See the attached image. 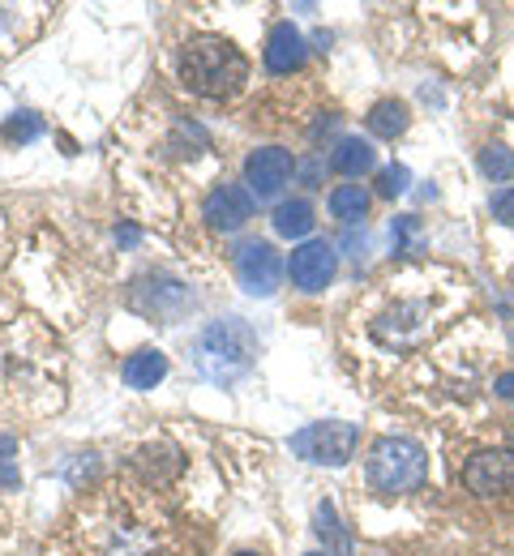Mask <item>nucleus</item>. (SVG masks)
<instances>
[{
  "instance_id": "nucleus-1",
  "label": "nucleus",
  "mask_w": 514,
  "mask_h": 556,
  "mask_svg": "<svg viewBox=\"0 0 514 556\" xmlns=\"http://www.w3.org/2000/svg\"><path fill=\"white\" fill-rule=\"evenodd\" d=\"M180 77L202 99H231L249 81V61L240 56V48L231 39L198 35L180 52Z\"/></svg>"
},
{
  "instance_id": "nucleus-2",
  "label": "nucleus",
  "mask_w": 514,
  "mask_h": 556,
  "mask_svg": "<svg viewBox=\"0 0 514 556\" xmlns=\"http://www.w3.org/2000/svg\"><path fill=\"white\" fill-rule=\"evenodd\" d=\"M258 355V334L240 321V317H223L211 321L198 339H193V368L211 381V386H236Z\"/></svg>"
},
{
  "instance_id": "nucleus-3",
  "label": "nucleus",
  "mask_w": 514,
  "mask_h": 556,
  "mask_svg": "<svg viewBox=\"0 0 514 556\" xmlns=\"http://www.w3.org/2000/svg\"><path fill=\"white\" fill-rule=\"evenodd\" d=\"M365 476L373 492H381V496L416 492L429 480V454L412 437H377L373 450H368Z\"/></svg>"
},
{
  "instance_id": "nucleus-4",
  "label": "nucleus",
  "mask_w": 514,
  "mask_h": 556,
  "mask_svg": "<svg viewBox=\"0 0 514 556\" xmlns=\"http://www.w3.org/2000/svg\"><path fill=\"white\" fill-rule=\"evenodd\" d=\"M356 424L348 419H322V424H304L300 432H292V454L304 463H317V467H343L352 454H356Z\"/></svg>"
},
{
  "instance_id": "nucleus-5",
  "label": "nucleus",
  "mask_w": 514,
  "mask_h": 556,
  "mask_svg": "<svg viewBox=\"0 0 514 556\" xmlns=\"http://www.w3.org/2000/svg\"><path fill=\"white\" fill-rule=\"evenodd\" d=\"M292 172H296V159L292 150H284V146H262V150H253L245 159V185H249V193L258 202L279 198L284 185L292 180Z\"/></svg>"
},
{
  "instance_id": "nucleus-6",
  "label": "nucleus",
  "mask_w": 514,
  "mask_h": 556,
  "mask_svg": "<svg viewBox=\"0 0 514 556\" xmlns=\"http://www.w3.org/2000/svg\"><path fill=\"white\" fill-rule=\"evenodd\" d=\"M236 278H240V287H245L249 295L266 300V295H275L279 282H284V257L275 253V244L249 240V244L236 253Z\"/></svg>"
},
{
  "instance_id": "nucleus-7",
  "label": "nucleus",
  "mask_w": 514,
  "mask_h": 556,
  "mask_svg": "<svg viewBox=\"0 0 514 556\" xmlns=\"http://www.w3.org/2000/svg\"><path fill=\"white\" fill-rule=\"evenodd\" d=\"M185 304H193V295H189V287L176 282V278L150 275V278H138V282L129 287V308H138V313H147V317L172 321V317L185 313Z\"/></svg>"
},
{
  "instance_id": "nucleus-8",
  "label": "nucleus",
  "mask_w": 514,
  "mask_h": 556,
  "mask_svg": "<svg viewBox=\"0 0 514 556\" xmlns=\"http://www.w3.org/2000/svg\"><path fill=\"white\" fill-rule=\"evenodd\" d=\"M463 488L472 496H502L514 488V454L511 450H480L463 463Z\"/></svg>"
},
{
  "instance_id": "nucleus-9",
  "label": "nucleus",
  "mask_w": 514,
  "mask_h": 556,
  "mask_svg": "<svg viewBox=\"0 0 514 556\" xmlns=\"http://www.w3.org/2000/svg\"><path fill=\"white\" fill-rule=\"evenodd\" d=\"M335 270H339L335 244H326V240H304L300 249H292L288 275H292V282L300 291H326Z\"/></svg>"
},
{
  "instance_id": "nucleus-10",
  "label": "nucleus",
  "mask_w": 514,
  "mask_h": 556,
  "mask_svg": "<svg viewBox=\"0 0 514 556\" xmlns=\"http://www.w3.org/2000/svg\"><path fill=\"white\" fill-rule=\"evenodd\" d=\"M202 218H206L215 231H240V227L253 218V193L240 189V185H220V189H211V198L202 202Z\"/></svg>"
},
{
  "instance_id": "nucleus-11",
  "label": "nucleus",
  "mask_w": 514,
  "mask_h": 556,
  "mask_svg": "<svg viewBox=\"0 0 514 556\" xmlns=\"http://www.w3.org/2000/svg\"><path fill=\"white\" fill-rule=\"evenodd\" d=\"M262 61L271 73H296L309 61V43L304 35L296 30L292 22H279L271 35H266V48H262Z\"/></svg>"
},
{
  "instance_id": "nucleus-12",
  "label": "nucleus",
  "mask_w": 514,
  "mask_h": 556,
  "mask_svg": "<svg viewBox=\"0 0 514 556\" xmlns=\"http://www.w3.org/2000/svg\"><path fill=\"white\" fill-rule=\"evenodd\" d=\"M121 377H125V386L129 390H154L163 377H167V355L163 351H134L129 359H125V368H121Z\"/></svg>"
},
{
  "instance_id": "nucleus-13",
  "label": "nucleus",
  "mask_w": 514,
  "mask_h": 556,
  "mask_svg": "<svg viewBox=\"0 0 514 556\" xmlns=\"http://www.w3.org/2000/svg\"><path fill=\"white\" fill-rule=\"evenodd\" d=\"M373 163H377V150L361 138H343L330 154V167L339 176H365V172H373Z\"/></svg>"
},
{
  "instance_id": "nucleus-14",
  "label": "nucleus",
  "mask_w": 514,
  "mask_h": 556,
  "mask_svg": "<svg viewBox=\"0 0 514 556\" xmlns=\"http://www.w3.org/2000/svg\"><path fill=\"white\" fill-rule=\"evenodd\" d=\"M408 121H412V116H408V103H399V99H381V103L368 112L365 125H368V134H373V138L390 141L408 129Z\"/></svg>"
},
{
  "instance_id": "nucleus-15",
  "label": "nucleus",
  "mask_w": 514,
  "mask_h": 556,
  "mask_svg": "<svg viewBox=\"0 0 514 556\" xmlns=\"http://www.w3.org/2000/svg\"><path fill=\"white\" fill-rule=\"evenodd\" d=\"M275 231L279 236H288V240H300V236H309L313 231V206L309 202H279L275 206Z\"/></svg>"
},
{
  "instance_id": "nucleus-16",
  "label": "nucleus",
  "mask_w": 514,
  "mask_h": 556,
  "mask_svg": "<svg viewBox=\"0 0 514 556\" xmlns=\"http://www.w3.org/2000/svg\"><path fill=\"white\" fill-rule=\"evenodd\" d=\"M330 214H335L339 223H361L368 214V193L361 185H339V189L330 193Z\"/></svg>"
},
{
  "instance_id": "nucleus-17",
  "label": "nucleus",
  "mask_w": 514,
  "mask_h": 556,
  "mask_svg": "<svg viewBox=\"0 0 514 556\" xmlns=\"http://www.w3.org/2000/svg\"><path fill=\"white\" fill-rule=\"evenodd\" d=\"M313 522H317L313 531H317L322 540H330V544H335L330 553H335V556H352V540L343 535V527H339V514H335V505H330V501H322V505H317Z\"/></svg>"
},
{
  "instance_id": "nucleus-18",
  "label": "nucleus",
  "mask_w": 514,
  "mask_h": 556,
  "mask_svg": "<svg viewBox=\"0 0 514 556\" xmlns=\"http://www.w3.org/2000/svg\"><path fill=\"white\" fill-rule=\"evenodd\" d=\"M480 172L489 180H514V154L506 146H485L480 150Z\"/></svg>"
},
{
  "instance_id": "nucleus-19",
  "label": "nucleus",
  "mask_w": 514,
  "mask_h": 556,
  "mask_svg": "<svg viewBox=\"0 0 514 556\" xmlns=\"http://www.w3.org/2000/svg\"><path fill=\"white\" fill-rule=\"evenodd\" d=\"M206 146H211V134L202 125H193V121H180L176 125V134H172V150L176 154H202Z\"/></svg>"
},
{
  "instance_id": "nucleus-20",
  "label": "nucleus",
  "mask_w": 514,
  "mask_h": 556,
  "mask_svg": "<svg viewBox=\"0 0 514 556\" xmlns=\"http://www.w3.org/2000/svg\"><path fill=\"white\" fill-rule=\"evenodd\" d=\"M43 134V121L35 116V112H17L9 125H4V138H13V141H35Z\"/></svg>"
},
{
  "instance_id": "nucleus-21",
  "label": "nucleus",
  "mask_w": 514,
  "mask_h": 556,
  "mask_svg": "<svg viewBox=\"0 0 514 556\" xmlns=\"http://www.w3.org/2000/svg\"><path fill=\"white\" fill-rule=\"evenodd\" d=\"M408 180H412V172H408L403 163H394V167H386V172L377 176V193H381V198H399V193H408Z\"/></svg>"
},
{
  "instance_id": "nucleus-22",
  "label": "nucleus",
  "mask_w": 514,
  "mask_h": 556,
  "mask_svg": "<svg viewBox=\"0 0 514 556\" xmlns=\"http://www.w3.org/2000/svg\"><path fill=\"white\" fill-rule=\"evenodd\" d=\"M493 214H498V223L514 227V189H506V193L493 198Z\"/></svg>"
},
{
  "instance_id": "nucleus-23",
  "label": "nucleus",
  "mask_w": 514,
  "mask_h": 556,
  "mask_svg": "<svg viewBox=\"0 0 514 556\" xmlns=\"http://www.w3.org/2000/svg\"><path fill=\"white\" fill-rule=\"evenodd\" d=\"M17 480H22L17 467H13L9 458H0V488H17Z\"/></svg>"
},
{
  "instance_id": "nucleus-24",
  "label": "nucleus",
  "mask_w": 514,
  "mask_h": 556,
  "mask_svg": "<svg viewBox=\"0 0 514 556\" xmlns=\"http://www.w3.org/2000/svg\"><path fill=\"white\" fill-rule=\"evenodd\" d=\"M493 390H498V399H506V403H514V372H502Z\"/></svg>"
},
{
  "instance_id": "nucleus-25",
  "label": "nucleus",
  "mask_w": 514,
  "mask_h": 556,
  "mask_svg": "<svg viewBox=\"0 0 514 556\" xmlns=\"http://www.w3.org/2000/svg\"><path fill=\"white\" fill-rule=\"evenodd\" d=\"M317 167H322L317 159H313V163H304V185H309V189H317Z\"/></svg>"
},
{
  "instance_id": "nucleus-26",
  "label": "nucleus",
  "mask_w": 514,
  "mask_h": 556,
  "mask_svg": "<svg viewBox=\"0 0 514 556\" xmlns=\"http://www.w3.org/2000/svg\"><path fill=\"white\" fill-rule=\"evenodd\" d=\"M116 240H121V244H138V227H121Z\"/></svg>"
},
{
  "instance_id": "nucleus-27",
  "label": "nucleus",
  "mask_w": 514,
  "mask_h": 556,
  "mask_svg": "<svg viewBox=\"0 0 514 556\" xmlns=\"http://www.w3.org/2000/svg\"><path fill=\"white\" fill-rule=\"evenodd\" d=\"M304 556H330V553H304Z\"/></svg>"
},
{
  "instance_id": "nucleus-28",
  "label": "nucleus",
  "mask_w": 514,
  "mask_h": 556,
  "mask_svg": "<svg viewBox=\"0 0 514 556\" xmlns=\"http://www.w3.org/2000/svg\"><path fill=\"white\" fill-rule=\"evenodd\" d=\"M236 556H258V553H236Z\"/></svg>"
}]
</instances>
